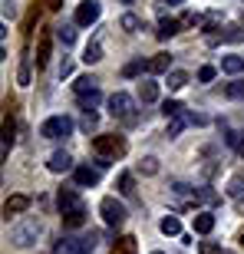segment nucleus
<instances>
[{"mask_svg":"<svg viewBox=\"0 0 244 254\" xmlns=\"http://www.w3.org/2000/svg\"><path fill=\"white\" fill-rule=\"evenodd\" d=\"M198 251H201V254H221V248H218L215 241H201V245H198Z\"/></svg>","mask_w":244,"mask_h":254,"instance_id":"40","label":"nucleus"},{"mask_svg":"<svg viewBox=\"0 0 244 254\" xmlns=\"http://www.w3.org/2000/svg\"><path fill=\"white\" fill-rule=\"evenodd\" d=\"M122 3H132V0H122Z\"/></svg>","mask_w":244,"mask_h":254,"instance_id":"45","label":"nucleus"},{"mask_svg":"<svg viewBox=\"0 0 244 254\" xmlns=\"http://www.w3.org/2000/svg\"><path fill=\"white\" fill-rule=\"evenodd\" d=\"M73 132V119L69 116H50L47 123L40 126V135L43 139H66Z\"/></svg>","mask_w":244,"mask_h":254,"instance_id":"3","label":"nucleus"},{"mask_svg":"<svg viewBox=\"0 0 244 254\" xmlns=\"http://www.w3.org/2000/svg\"><path fill=\"white\" fill-rule=\"evenodd\" d=\"M215 66H201V69H198V83H211V79H215Z\"/></svg>","mask_w":244,"mask_h":254,"instance_id":"39","label":"nucleus"},{"mask_svg":"<svg viewBox=\"0 0 244 254\" xmlns=\"http://www.w3.org/2000/svg\"><path fill=\"white\" fill-rule=\"evenodd\" d=\"M241 245H244V235H241Z\"/></svg>","mask_w":244,"mask_h":254,"instance_id":"46","label":"nucleus"},{"mask_svg":"<svg viewBox=\"0 0 244 254\" xmlns=\"http://www.w3.org/2000/svg\"><path fill=\"white\" fill-rule=\"evenodd\" d=\"M13 132H17V123H13V116H3V155H7L10 145H13Z\"/></svg>","mask_w":244,"mask_h":254,"instance_id":"22","label":"nucleus"},{"mask_svg":"<svg viewBox=\"0 0 244 254\" xmlns=\"http://www.w3.org/2000/svg\"><path fill=\"white\" fill-rule=\"evenodd\" d=\"M79 126H83V129H86V132H93V129H96V126H99V116H96V113H93V109H86V113H83V123H79Z\"/></svg>","mask_w":244,"mask_h":254,"instance_id":"36","label":"nucleus"},{"mask_svg":"<svg viewBox=\"0 0 244 254\" xmlns=\"http://www.w3.org/2000/svg\"><path fill=\"white\" fill-rule=\"evenodd\" d=\"M119 27L125 30V33H139V30H142V20L135 17V13H122V17H119Z\"/></svg>","mask_w":244,"mask_h":254,"instance_id":"27","label":"nucleus"},{"mask_svg":"<svg viewBox=\"0 0 244 254\" xmlns=\"http://www.w3.org/2000/svg\"><path fill=\"white\" fill-rule=\"evenodd\" d=\"M93 89H99V79H96V76H79V79L73 83L76 96H86V93H93Z\"/></svg>","mask_w":244,"mask_h":254,"instance_id":"17","label":"nucleus"},{"mask_svg":"<svg viewBox=\"0 0 244 254\" xmlns=\"http://www.w3.org/2000/svg\"><path fill=\"white\" fill-rule=\"evenodd\" d=\"M119 195H125V198L135 195V179H132V172H122L119 175Z\"/></svg>","mask_w":244,"mask_h":254,"instance_id":"28","label":"nucleus"},{"mask_svg":"<svg viewBox=\"0 0 244 254\" xmlns=\"http://www.w3.org/2000/svg\"><path fill=\"white\" fill-rule=\"evenodd\" d=\"M188 123H191V116H185V109H182L179 116H172V123H169V139H175V135H179V132L185 129Z\"/></svg>","mask_w":244,"mask_h":254,"instance_id":"24","label":"nucleus"},{"mask_svg":"<svg viewBox=\"0 0 244 254\" xmlns=\"http://www.w3.org/2000/svg\"><path fill=\"white\" fill-rule=\"evenodd\" d=\"M182 109H185V106H182V103H175V99H165V103H162V113L169 116V119H172V116H179Z\"/></svg>","mask_w":244,"mask_h":254,"instance_id":"37","label":"nucleus"},{"mask_svg":"<svg viewBox=\"0 0 244 254\" xmlns=\"http://www.w3.org/2000/svg\"><path fill=\"white\" fill-rule=\"evenodd\" d=\"M37 238H40V221H37V218H27L23 225L13 228V245H17V248H30Z\"/></svg>","mask_w":244,"mask_h":254,"instance_id":"4","label":"nucleus"},{"mask_svg":"<svg viewBox=\"0 0 244 254\" xmlns=\"http://www.w3.org/2000/svg\"><path fill=\"white\" fill-rule=\"evenodd\" d=\"M145 69H149V60H132V63H125V66H122V76H129V79H132V76H142V73H145Z\"/></svg>","mask_w":244,"mask_h":254,"instance_id":"23","label":"nucleus"},{"mask_svg":"<svg viewBox=\"0 0 244 254\" xmlns=\"http://www.w3.org/2000/svg\"><path fill=\"white\" fill-rule=\"evenodd\" d=\"M195 231L198 235H211V231H215V215H211V211L195 215Z\"/></svg>","mask_w":244,"mask_h":254,"instance_id":"19","label":"nucleus"},{"mask_svg":"<svg viewBox=\"0 0 244 254\" xmlns=\"http://www.w3.org/2000/svg\"><path fill=\"white\" fill-rule=\"evenodd\" d=\"M57 205H60V215H69V211L86 208L83 198H79V191H73V189H63V191H60V195H57Z\"/></svg>","mask_w":244,"mask_h":254,"instance_id":"7","label":"nucleus"},{"mask_svg":"<svg viewBox=\"0 0 244 254\" xmlns=\"http://www.w3.org/2000/svg\"><path fill=\"white\" fill-rule=\"evenodd\" d=\"M76 99H79V106H83V109H96V106L103 103L99 89H93V93H86V96H76Z\"/></svg>","mask_w":244,"mask_h":254,"instance_id":"31","label":"nucleus"},{"mask_svg":"<svg viewBox=\"0 0 244 254\" xmlns=\"http://www.w3.org/2000/svg\"><path fill=\"white\" fill-rule=\"evenodd\" d=\"M225 142H228V145H231V149L238 152V155H244V132L231 129V132H228V135H225Z\"/></svg>","mask_w":244,"mask_h":254,"instance_id":"30","label":"nucleus"},{"mask_svg":"<svg viewBox=\"0 0 244 254\" xmlns=\"http://www.w3.org/2000/svg\"><path fill=\"white\" fill-rule=\"evenodd\" d=\"M149 73H172V53H159L149 60Z\"/></svg>","mask_w":244,"mask_h":254,"instance_id":"16","label":"nucleus"},{"mask_svg":"<svg viewBox=\"0 0 244 254\" xmlns=\"http://www.w3.org/2000/svg\"><path fill=\"white\" fill-rule=\"evenodd\" d=\"M198 23H201V13H191V10H188V13H182V30L198 27Z\"/></svg>","mask_w":244,"mask_h":254,"instance_id":"38","label":"nucleus"},{"mask_svg":"<svg viewBox=\"0 0 244 254\" xmlns=\"http://www.w3.org/2000/svg\"><path fill=\"white\" fill-rule=\"evenodd\" d=\"M159 231H162L165 238H175V235H182V221H179L175 215H165V218L159 221Z\"/></svg>","mask_w":244,"mask_h":254,"instance_id":"15","label":"nucleus"},{"mask_svg":"<svg viewBox=\"0 0 244 254\" xmlns=\"http://www.w3.org/2000/svg\"><path fill=\"white\" fill-rule=\"evenodd\" d=\"M221 254H231V251H221Z\"/></svg>","mask_w":244,"mask_h":254,"instance_id":"47","label":"nucleus"},{"mask_svg":"<svg viewBox=\"0 0 244 254\" xmlns=\"http://www.w3.org/2000/svg\"><path fill=\"white\" fill-rule=\"evenodd\" d=\"M139 172L142 175H159V159H155V155H145V159L139 162Z\"/></svg>","mask_w":244,"mask_h":254,"instance_id":"32","label":"nucleus"},{"mask_svg":"<svg viewBox=\"0 0 244 254\" xmlns=\"http://www.w3.org/2000/svg\"><path fill=\"white\" fill-rule=\"evenodd\" d=\"M50 53H53V37L50 33H43L37 43V69H43V66L50 63Z\"/></svg>","mask_w":244,"mask_h":254,"instance_id":"12","label":"nucleus"},{"mask_svg":"<svg viewBox=\"0 0 244 254\" xmlns=\"http://www.w3.org/2000/svg\"><path fill=\"white\" fill-rule=\"evenodd\" d=\"M60 218H63V228L76 231V228L86 225V208H79V211H69V215H60Z\"/></svg>","mask_w":244,"mask_h":254,"instance_id":"20","label":"nucleus"},{"mask_svg":"<svg viewBox=\"0 0 244 254\" xmlns=\"http://www.w3.org/2000/svg\"><path fill=\"white\" fill-rule=\"evenodd\" d=\"M99 13H103L99 0H83V3L76 7V23H79V27H89V23L99 20Z\"/></svg>","mask_w":244,"mask_h":254,"instance_id":"6","label":"nucleus"},{"mask_svg":"<svg viewBox=\"0 0 244 254\" xmlns=\"http://www.w3.org/2000/svg\"><path fill=\"white\" fill-rule=\"evenodd\" d=\"M182 30V20H169V17H162L159 20V30H155V37L159 40H172L175 33Z\"/></svg>","mask_w":244,"mask_h":254,"instance_id":"14","label":"nucleus"},{"mask_svg":"<svg viewBox=\"0 0 244 254\" xmlns=\"http://www.w3.org/2000/svg\"><path fill=\"white\" fill-rule=\"evenodd\" d=\"M27 208H30V198L27 195H10L7 201H3V218L20 215V211H27Z\"/></svg>","mask_w":244,"mask_h":254,"instance_id":"11","label":"nucleus"},{"mask_svg":"<svg viewBox=\"0 0 244 254\" xmlns=\"http://www.w3.org/2000/svg\"><path fill=\"white\" fill-rule=\"evenodd\" d=\"M221 69H225V73H231V76L244 73V57H225V60H221Z\"/></svg>","mask_w":244,"mask_h":254,"instance_id":"26","label":"nucleus"},{"mask_svg":"<svg viewBox=\"0 0 244 254\" xmlns=\"http://www.w3.org/2000/svg\"><path fill=\"white\" fill-rule=\"evenodd\" d=\"M182 86H188V73L172 69V73H169V89H182Z\"/></svg>","mask_w":244,"mask_h":254,"instance_id":"33","label":"nucleus"},{"mask_svg":"<svg viewBox=\"0 0 244 254\" xmlns=\"http://www.w3.org/2000/svg\"><path fill=\"white\" fill-rule=\"evenodd\" d=\"M99 211H103V221L113 225V228H119L125 221V205H122L119 198H103L99 201Z\"/></svg>","mask_w":244,"mask_h":254,"instance_id":"5","label":"nucleus"},{"mask_svg":"<svg viewBox=\"0 0 244 254\" xmlns=\"http://www.w3.org/2000/svg\"><path fill=\"white\" fill-rule=\"evenodd\" d=\"M241 191H244V169L238 172L231 182H228V195H241Z\"/></svg>","mask_w":244,"mask_h":254,"instance_id":"34","label":"nucleus"},{"mask_svg":"<svg viewBox=\"0 0 244 254\" xmlns=\"http://www.w3.org/2000/svg\"><path fill=\"white\" fill-rule=\"evenodd\" d=\"M93 149L96 155H103V159H122L125 155V135H119V132H109V135H96L93 139Z\"/></svg>","mask_w":244,"mask_h":254,"instance_id":"1","label":"nucleus"},{"mask_svg":"<svg viewBox=\"0 0 244 254\" xmlns=\"http://www.w3.org/2000/svg\"><path fill=\"white\" fill-rule=\"evenodd\" d=\"M47 169L57 172V175H63V172H73V169H76V165H73V155H69L66 149L53 152V155H50V162H47Z\"/></svg>","mask_w":244,"mask_h":254,"instance_id":"9","label":"nucleus"},{"mask_svg":"<svg viewBox=\"0 0 244 254\" xmlns=\"http://www.w3.org/2000/svg\"><path fill=\"white\" fill-rule=\"evenodd\" d=\"M139 99H142V103H155V99H159V83L142 79V83H139Z\"/></svg>","mask_w":244,"mask_h":254,"instance_id":"18","label":"nucleus"},{"mask_svg":"<svg viewBox=\"0 0 244 254\" xmlns=\"http://www.w3.org/2000/svg\"><path fill=\"white\" fill-rule=\"evenodd\" d=\"M43 3H47L50 10H60V7H63V0H43Z\"/></svg>","mask_w":244,"mask_h":254,"instance_id":"41","label":"nucleus"},{"mask_svg":"<svg viewBox=\"0 0 244 254\" xmlns=\"http://www.w3.org/2000/svg\"><path fill=\"white\" fill-rule=\"evenodd\" d=\"M99 60H103V43H99V40H93V43H89V47H86V53H83V63H99Z\"/></svg>","mask_w":244,"mask_h":254,"instance_id":"25","label":"nucleus"},{"mask_svg":"<svg viewBox=\"0 0 244 254\" xmlns=\"http://www.w3.org/2000/svg\"><path fill=\"white\" fill-rule=\"evenodd\" d=\"M73 179L79 189H96L99 185V169H89V165H76L73 169Z\"/></svg>","mask_w":244,"mask_h":254,"instance_id":"8","label":"nucleus"},{"mask_svg":"<svg viewBox=\"0 0 244 254\" xmlns=\"http://www.w3.org/2000/svg\"><path fill=\"white\" fill-rule=\"evenodd\" d=\"M169 3H185V0H169Z\"/></svg>","mask_w":244,"mask_h":254,"instance_id":"43","label":"nucleus"},{"mask_svg":"<svg viewBox=\"0 0 244 254\" xmlns=\"http://www.w3.org/2000/svg\"><path fill=\"white\" fill-rule=\"evenodd\" d=\"M241 43L244 40V27H238V23H231V27H225V33H211L208 37V43Z\"/></svg>","mask_w":244,"mask_h":254,"instance_id":"10","label":"nucleus"},{"mask_svg":"<svg viewBox=\"0 0 244 254\" xmlns=\"http://www.w3.org/2000/svg\"><path fill=\"white\" fill-rule=\"evenodd\" d=\"M139 251V245H135V238L132 235H122L113 241V248H109V254H135Z\"/></svg>","mask_w":244,"mask_h":254,"instance_id":"13","label":"nucleus"},{"mask_svg":"<svg viewBox=\"0 0 244 254\" xmlns=\"http://www.w3.org/2000/svg\"><path fill=\"white\" fill-rule=\"evenodd\" d=\"M152 254H165V251H152Z\"/></svg>","mask_w":244,"mask_h":254,"instance_id":"44","label":"nucleus"},{"mask_svg":"<svg viewBox=\"0 0 244 254\" xmlns=\"http://www.w3.org/2000/svg\"><path fill=\"white\" fill-rule=\"evenodd\" d=\"M53 37H57L63 47H73V43H76V30L69 27V23H60V27L53 30Z\"/></svg>","mask_w":244,"mask_h":254,"instance_id":"21","label":"nucleus"},{"mask_svg":"<svg viewBox=\"0 0 244 254\" xmlns=\"http://www.w3.org/2000/svg\"><path fill=\"white\" fill-rule=\"evenodd\" d=\"M238 211H244V201H238Z\"/></svg>","mask_w":244,"mask_h":254,"instance_id":"42","label":"nucleus"},{"mask_svg":"<svg viewBox=\"0 0 244 254\" xmlns=\"http://www.w3.org/2000/svg\"><path fill=\"white\" fill-rule=\"evenodd\" d=\"M106 106H109V116L113 119H122V123L135 126V99L129 93H113Z\"/></svg>","mask_w":244,"mask_h":254,"instance_id":"2","label":"nucleus"},{"mask_svg":"<svg viewBox=\"0 0 244 254\" xmlns=\"http://www.w3.org/2000/svg\"><path fill=\"white\" fill-rule=\"evenodd\" d=\"M195 201L198 205H218L221 198H218V191H211V189H195Z\"/></svg>","mask_w":244,"mask_h":254,"instance_id":"29","label":"nucleus"},{"mask_svg":"<svg viewBox=\"0 0 244 254\" xmlns=\"http://www.w3.org/2000/svg\"><path fill=\"white\" fill-rule=\"evenodd\" d=\"M225 93L231 96V99H244V79H235V83L225 86Z\"/></svg>","mask_w":244,"mask_h":254,"instance_id":"35","label":"nucleus"}]
</instances>
